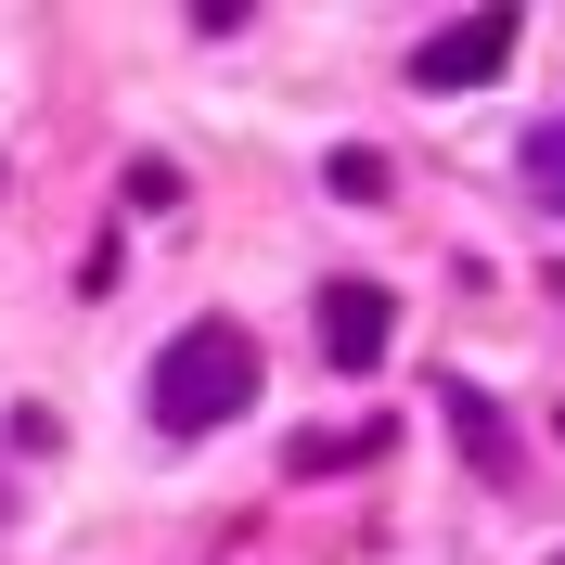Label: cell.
<instances>
[{
	"instance_id": "cell-4",
	"label": "cell",
	"mask_w": 565,
	"mask_h": 565,
	"mask_svg": "<svg viewBox=\"0 0 565 565\" xmlns=\"http://www.w3.org/2000/svg\"><path fill=\"white\" fill-rule=\"evenodd\" d=\"M437 412H450V437L476 450V476H514V424L489 412V386H462V373H437Z\"/></svg>"
},
{
	"instance_id": "cell-1",
	"label": "cell",
	"mask_w": 565,
	"mask_h": 565,
	"mask_svg": "<svg viewBox=\"0 0 565 565\" xmlns=\"http://www.w3.org/2000/svg\"><path fill=\"white\" fill-rule=\"evenodd\" d=\"M245 398H257V334L245 321H180L154 348V424L168 437H218Z\"/></svg>"
},
{
	"instance_id": "cell-2",
	"label": "cell",
	"mask_w": 565,
	"mask_h": 565,
	"mask_svg": "<svg viewBox=\"0 0 565 565\" xmlns=\"http://www.w3.org/2000/svg\"><path fill=\"white\" fill-rule=\"evenodd\" d=\"M501 65H514V13L489 0V13H462V26H437L412 52V90H489Z\"/></svg>"
},
{
	"instance_id": "cell-9",
	"label": "cell",
	"mask_w": 565,
	"mask_h": 565,
	"mask_svg": "<svg viewBox=\"0 0 565 565\" xmlns=\"http://www.w3.org/2000/svg\"><path fill=\"white\" fill-rule=\"evenodd\" d=\"M553 565H565V553H553Z\"/></svg>"
},
{
	"instance_id": "cell-7",
	"label": "cell",
	"mask_w": 565,
	"mask_h": 565,
	"mask_svg": "<svg viewBox=\"0 0 565 565\" xmlns=\"http://www.w3.org/2000/svg\"><path fill=\"white\" fill-rule=\"evenodd\" d=\"M540 296H565V270H553V282H540Z\"/></svg>"
},
{
	"instance_id": "cell-3",
	"label": "cell",
	"mask_w": 565,
	"mask_h": 565,
	"mask_svg": "<svg viewBox=\"0 0 565 565\" xmlns=\"http://www.w3.org/2000/svg\"><path fill=\"white\" fill-rule=\"evenodd\" d=\"M386 334H398V309H386L373 270H334V282H321V360H334V373H373Z\"/></svg>"
},
{
	"instance_id": "cell-5",
	"label": "cell",
	"mask_w": 565,
	"mask_h": 565,
	"mask_svg": "<svg viewBox=\"0 0 565 565\" xmlns=\"http://www.w3.org/2000/svg\"><path fill=\"white\" fill-rule=\"evenodd\" d=\"M386 154H373V141H348V154H334V168H321V193H334V206H386Z\"/></svg>"
},
{
	"instance_id": "cell-6",
	"label": "cell",
	"mask_w": 565,
	"mask_h": 565,
	"mask_svg": "<svg viewBox=\"0 0 565 565\" xmlns=\"http://www.w3.org/2000/svg\"><path fill=\"white\" fill-rule=\"evenodd\" d=\"M527 193H540V206H553V218H565V116H553V129H540V141H527Z\"/></svg>"
},
{
	"instance_id": "cell-8",
	"label": "cell",
	"mask_w": 565,
	"mask_h": 565,
	"mask_svg": "<svg viewBox=\"0 0 565 565\" xmlns=\"http://www.w3.org/2000/svg\"><path fill=\"white\" fill-rule=\"evenodd\" d=\"M0 514H13V501H0Z\"/></svg>"
}]
</instances>
